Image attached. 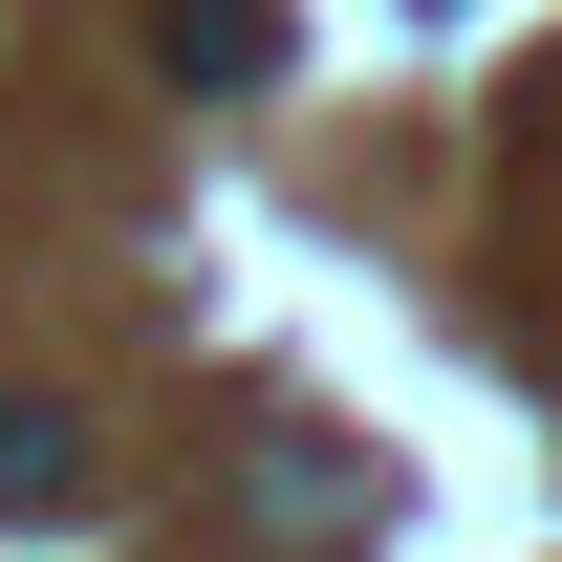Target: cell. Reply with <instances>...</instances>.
<instances>
[{"instance_id": "cell-1", "label": "cell", "mask_w": 562, "mask_h": 562, "mask_svg": "<svg viewBox=\"0 0 562 562\" xmlns=\"http://www.w3.org/2000/svg\"><path fill=\"white\" fill-rule=\"evenodd\" d=\"M368 519H390V476H368V454H325V432H260V454H238V541H368Z\"/></svg>"}, {"instance_id": "cell-4", "label": "cell", "mask_w": 562, "mask_h": 562, "mask_svg": "<svg viewBox=\"0 0 562 562\" xmlns=\"http://www.w3.org/2000/svg\"><path fill=\"white\" fill-rule=\"evenodd\" d=\"M412 22H454V0H412Z\"/></svg>"}, {"instance_id": "cell-3", "label": "cell", "mask_w": 562, "mask_h": 562, "mask_svg": "<svg viewBox=\"0 0 562 562\" xmlns=\"http://www.w3.org/2000/svg\"><path fill=\"white\" fill-rule=\"evenodd\" d=\"M151 66L173 87H260L281 66V0H151Z\"/></svg>"}, {"instance_id": "cell-2", "label": "cell", "mask_w": 562, "mask_h": 562, "mask_svg": "<svg viewBox=\"0 0 562 562\" xmlns=\"http://www.w3.org/2000/svg\"><path fill=\"white\" fill-rule=\"evenodd\" d=\"M87 497H109V454H87L66 390H0V541H66Z\"/></svg>"}]
</instances>
